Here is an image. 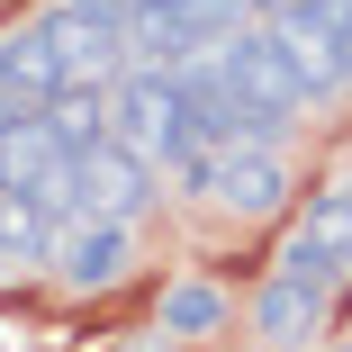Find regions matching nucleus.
I'll use <instances>...</instances> for the list:
<instances>
[{"mask_svg":"<svg viewBox=\"0 0 352 352\" xmlns=\"http://www.w3.org/2000/svg\"><path fill=\"white\" fill-rule=\"evenodd\" d=\"M343 271H352V262H334V253H316V244H298V235H289L280 271L253 289V343L298 352V343L325 325V307H334V289H343Z\"/></svg>","mask_w":352,"mask_h":352,"instance_id":"nucleus-1","label":"nucleus"},{"mask_svg":"<svg viewBox=\"0 0 352 352\" xmlns=\"http://www.w3.org/2000/svg\"><path fill=\"white\" fill-rule=\"evenodd\" d=\"M109 135L135 145L145 163H172L190 145V91H181V73H118L109 82Z\"/></svg>","mask_w":352,"mask_h":352,"instance_id":"nucleus-2","label":"nucleus"},{"mask_svg":"<svg viewBox=\"0 0 352 352\" xmlns=\"http://www.w3.org/2000/svg\"><path fill=\"white\" fill-rule=\"evenodd\" d=\"M163 190H154V163L135 154V145H118V135H100V145H82L73 154V217H109V226H135L154 208Z\"/></svg>","mask_w":352,"mask_h":352,"instance_id":"nucleus-3","label":"nucleus"},{"mask_svg":"<svg viewBox=\"0 0 352 352\" xmlns=\"http://www.w3.org/2000/svg\"><path fill=\"white\" fill-rule=\"evenodd\" d=\"M271 36L289 45L307 100L352 82V36H343V19H334V0H271Z\"/></svg>","mask_w":352,"mask_h":352,"instance_id":"nucleus-4","label":"nucleus"},{"mask_svg":"<svg viewBox=\"0 0 352 352\" xmlns=\"http://www.w3.org/2000/svg\"><path fill=\"white\" fill-rule=\"evenodd\" d=\"M36 36L54 45L63 82H100V91H109V73L126 63V28H109L100 10H82V0H54V10L36 19Z\"/></svg>","mask_w":352,"mask_h":352,"instance_id":"nucleus-5","label":"nucleus"},{"mask_svg":"<svg viewBox=\"0 0 352 352\" xmlns=\"http://www.w3.org/2000/svg\"><path fill=\"white\" fill-rule=\"evenodd\" d=\"M226 73H235V91H244L253 109H271V118L307 109V82H298L289 45L271 36V19H262V28H235V36H226Z\"/></svg>","mask_w":352,"mask_h":352,"instance_id":"nucleus-6","label":"nucleus"},{"mask_svg":"<svg viewBox=\"0 0 352 352\" xmlns=\"http://www.w3.org/2000/svg\"><path fill=\"white\" fill-rule=\"evenodd\" d=\"M208 199L226 208V217H280L289 208V163H280L271 145H244V154H208V181H199Z\"/></svg>","mask_w":352,"mask_h":352,"instance_id":"nucleus-7","label":"nucleus"},{"mask_svg":"<svg viewBox=\"0 0 352 352\" xmlns=\"http://www.w3.org/2000/svg\"><path fill=\"white\" fill-rule=\"evenodd\" d=\"M126 262H135V226L73 217V235H54V280H63V289H82V298L118 289V280H126Z\"/></svg>","mask_w":352,"mask_h":352,"instance_id":"nucleus-8","label":"nucleus"},{"mask_svg":"<svg viewBox=\"0 0 352 352\" xmlns=\"http://www.w3.org/2000/svg\"><path fill=\"white\" fill-rule=\"evenodd\" d=\"M63 163H73V145L45 126V109H19L0 126V190H45Z\"/></svg>","mask_w":352,"mask_h":352,"instance_id":"nucleus-9","label":"nucleus"},{"mask_svg":"<svg viewBox=\"0 0 352 352\" xmlns=\"http://www.w3.org/2000/svg\"><path fill=\"white\" fill-rule=\"evenodd\" d=\"M54 91H73V82H63V63H54V45H45L36 28L0 36V100H19V109H54Z\"/></svg>","mask_w":352,"mask_h":352,"instance_id":"nucleus-10","label":"nucleus"},{"mask_svg":"<svg viewBox=\"0 0 352 352\" xmlns=\"http://www.w3.org/2000/svg\"><path fill=\"white\" fill-rule=\"evenodd\" d=\"M154 325H163V343H208V334L235 325V298L217 289V280H172L163 307H154Z\"/></svg>","mask_w":352,"mask_h":352,"instance_id":"nucleus-11","label":"nucleus"},{"mask_svg":"<svg viewBox=\"0 0 352 352\" xmlns=\"http://www.w3.org/2000/svg\"><path fill=\"white\" fill-rule=\"evenodd\" d=\"M36 262H54V208L0 190V271H36Z\"/></svg>","mask_w":352,"mask_h":352,"instance_id":"nucleus-12","label":"nucleus"},{"mask_svg":"<svg viewBox=\"0 0 352 352\" xmlns=\"http://www.w3.org/2000/svg\"><path fill=\"white\" fill-rule=\"evenodd\" d=\"M298 244H316V253L352 262V181H325V190H307V217H298Z\"/></svg>","mask_w":352,"mask_h":352,"instance_id":"nucleus-13","label":"nucleus"},{"mask_svg":"<svg viewBox=\"0 0 352 352\" xmlns=\"http://www.w3.org/2000/svg\"><path fill=\"white\" fill-rule=\"evenodd\" d=\"M45 126H54L73 154H82V145H100V135H109V91H100V82H73V91H54Z\"/></svg>","mask_w":352,"mask_h":352,"instance_id":"nucleus-14","label":"nucleus"},{"mask_svg":"<svg viewBox=\"0 0 352 352\" xmlns=\"http://www.w3.org/2000/svg\"><path fill=\"white\" fill-rule=\"evenodd\" d=\"M163 10H181V28L208 45V36H235V28H253V0H163Z\"/></svg>","mask_w":352,"mask_h":352,"instance_id":"nucleus-15","label":"nucleus"},{"mask_svg":"<svg viewBox=\"0 0 352 352\" xmlns=\"http://www.w3.org/2000/svg\"><path fill=\"white\" fill-rule=\"evenodd\" d=\"M82 10H100V19H109V28H126V19H135V10H154V0H82Z\"/></svg>","mask_w":352,"mask_h":352,"instance_id":"nucleus-16","label":"nucleus"},{"mask_svg":"<svg viewBox=\"0 0 352 352\" xmlns=\"http://www.w3.org/2000/svg\"><path fill=\"white\" fill-rule=\"evenodd\" d=\"M334 19H343V36H352V0H334Z\"/></svg>","mask_w":352,"mask_h":352,"instance_id":"nucleus-17","label":"nucleus"},{"mask_svg":"<svg viewBox=\"0 0 352 352\" xmlns=\"http://www.w3.org/2000/svg\"><path fill=\"white\" fill-rule=\"evenodd\" d=\"M10 118H19V100H0V126H10Z\"/></svg>","mask_w":352,"mask_h":352,"instance_id":"nucleus-18","label":"nucleus"},{"mask_svg":"<svg viewBox=\"0 0 352 352\" xmlns=\"http://www.w3.org/2000/svg\"><path fill=\"white\" fill-rule=\"evenodd\" d=\"M343 352H352V343H343Z\"/></svg>","mask_w":352,"mask_h":352,"instance_id":"nucleus-19","label":"nucleus"}]
</instances>
